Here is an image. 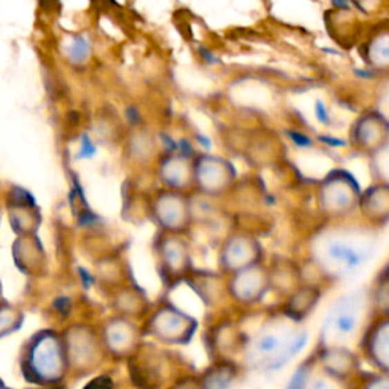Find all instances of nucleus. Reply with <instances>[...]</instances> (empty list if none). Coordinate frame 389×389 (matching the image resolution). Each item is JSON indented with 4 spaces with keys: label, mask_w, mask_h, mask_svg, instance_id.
I'll return each instance as SVG.
<instances>
[{
    "label": "nucleus",
    "mask_w": 389,
    "mask_h": 389,
    "mask_svg": "<svg viewBox=\"0 0 389 389\" xmlns=\"http://www.w3.org/2000/svg\"><path fill=\"white\" fill-rule=\"evenodd\" d=\"M157 177L164 190L189 193L193 189V158L182 152L164 155L157 166Z\"/></svg>",
    "instance_id": "nucleus-11"
},
{
    "label": "nucleus",
    "mask_w": 389,
    "mask_h": 389,
    "mask_svg": "<svg viewBox=\"0 0 389 389\" xmlns=\"http://www.w3.org/2000/svg\"><path fill=\"white\" fill-rule=\"evenodd\" d=\"M388 57H389L388 32L383 30L382 34H377L374 38H372L368 46V63L379 68H385L388 66Z\"/></svg>",
    "instance_id": "nucleus-18"
},
{
    "label": "nucleus",
    "mask_w": 389,
    "mask_h": 389,
    "mask_svg": "<svg viewBox=\"0 0 389 389\" xmlns=\"http://www.w3.org/2000/svg\"><path fill=\"white\" fill-rule=\"evenodd\" d=\"M376 303L382 304V306L386 309L388 306V277H386V271L383 272L382 278L377 283V289H376Z\"/></svg>",
    "instance_id": "nucleus-20"
},
{
    "label": "nucleus",
    "mask_w": 389,
    "mask_h": 389,
    "mask_svg": "<svg viewBox=\"0 0 389 389\" xmlns=\"http://www.w3.org/2000/svg\"><path fill=\"white\" fill-rule=\"evenodd\" d=\"M362 300L359 295H348L341 298L325 318L324 333L334 344L352 339L362 318Z\"/></svg>",
    "instance_id": "nucleus-7"
},
{
    "label": "nucleus",
    "mask_w": 389,
    "mask_h": 389,
    "mask_svg": "<svg viewBox=\"0 0 389 389\" xmlns=\"http://www.w3.org/2000/svg\"><path fill=\"white\" fill-rule=\"evenodd\" d=\"M312 389H332V388L327 385V383H324V382H318V383H315L314 386H312Z\"/></svg>",
    "instance_id": "nucleus-22"
},
{
    "label": "nucleus",
    "mask_w": 389,
    "mask_h": 389,
    "mask_svg": "<svg viewBox=\"0 0 389 389\" xmlns=\"http://www.w3.org/2000/svg\"><path fill=\"white\" fill-rule=\"evenodd\" d=\"M268 272L271 289H278V291L286 292L287 295H291L301 285H304L300 268L289 258H274L271 266H268Z\"/></svg>",
    "instance_id": "nucleus-13"
},
{
    "label": "nucleus",
    "mask_w": 389,
    "mask_h": 389,
    "mask_svg": "<svg viewBox=\"0 0 389 389\" xmlns=\"http://www.w3.org/2000/svg\"><path fill=\"white\" fill-rule=\"evenodd\" d=\"M263 249L256 236L245 231L228 234L218 253V265L224 276H233L249 266L262 263Z\"/></svg>",
    "instance_id": "nucleus-6"
},
{
    "label": "nucleus",
    "mask_w": 389,
    "mask_h": 389,
    "mask_svg": "<svg viewBox=\"0 0 389 389\" xmlns=\"http://www.w3.org/2000/svg\"><path fill=\"white\" fill-rule=\"evenodd\" d=\"M137 339L135 325L126 316L110 319L105 325V341L116 352H125Z\"/></svg>",
    "instance_id": "nucleus-14"
},
{
    "label": "nucleus",
    "mask_w": 389,
    "mask_h": 389,
    "mask_svg": "<svg viewBox=\"0 0 389 389\" xmlns=\"http://www.w3.org/2000/svg\"><path fill=\"white\" fill-rule=\"evenodd\" d=\"M388 329H389L388 318L383 316L371 332L370 347L377 359H380L382 362H386L388 359Z\"/></svg>",
    "instance_id": "nucleus-17"
},
{
    "label": "nucleus",
    "mask_w": 389,
    "mask_h": 389,
    "mask_svg": "<svg viewBox=\"0 0 389 389\" xmlns=\"http://www.w3.org/2000/svg\"><path fill=\"white\" fill-rule=\"evenodd\" d=\"M371 158V171L374 178L380 184H388V146L379 149L374 154L370 155Z\"/></svg>",
    "instance_id": "nucleus-19"
},
{
    "label": "nucleus",
    "mask_w": 389,
    "mask_h": 389,
    "mask_svg": "<svg viewBox=\"0 0 389 389\" xmlns=\"http://www.w3.org/2000/svg\"><path fill=\"white\" fill-rule=\"evenodd\" d=\"M357 207L368 224L374 227L385 225L389 218V186L376 182L365 192H361Z\"/></svg>",
    "instance_id": "nucleus-12"
},
{
    "label": "nucleus",
    "mask_w": 389,
    "mask_h": 389,
    "mask_svg": "<svg viewBox=\"0 0 389 389\" xmlns=\"http://www.w3.org/2000/svg\"><path fill=\"white\" fill-rule=\"evenodd\" d=\"M151 216L158 230L184 236L193 222V207L189 193L162 189L151 201Z\"/></svg>",
    "instance_id": "nucleus-4"
},
{
    "label": "nucleus",
    "mask_w": 389,
    "mask_h": 389,
    "mask_svg": "<svg viewBox=\"0 0 389 389\" xmlns=\"http://www.w3.org/2000/svg\"><path fill=\"white\" fill-rule=\"evenodd\" d=\"M225 289L234 301L240 304H254L260 301L271 289L269 272L263 263L249 266L247 269L228 276Z\"/></svg>",
    "instance_id": "nucleus-8"
},
{
    "label": "nucleus",
    "mask_w": 389,
    "mask_h": 389,
    "mask_svg": "<svg viewBox=\"0 0 389 389\" xmlns=\"http://www.w3.org/2000/svg\"><path fill=\"white\" fill-rule=\"evenodd\" d=\"M155 256L160 274L166 285L175 286L187 280L193 269L192 251L182 234H169L160 231L155 239Z\"/></svg>",
    "instance_id": "nucleus-3"
},
{
    "label": "nucleus",
    "mask_w": 389,
    "mask_h": 389,
    "mask_svg": "<svg viewBox=\"0 0 389 389\" xmlns=\"http://www.w3.org/2000/svg\"><path fill=\"white\" fill-rule=\"evenodd\" d=\"M319 289L310 285H301L296 291H294L287 298L286 314L291 318H301L307 315L315 307L319 300Z\"/></svg>",
    "instance_id": "nucleus-16"
},
{
    "label": "nucleus",
    "mask_w": 389,
    "mask_h": 389,
    "mask_svg": "<svg viewBox=\"0 0 389 389\" xmlns=\"http://www.w3.org/2000/svg\"><path fill=\"white\" fill-rule=\"evenodd\" d=\"M361 189L344 169L330 172L318 189V204L327 218L339 219L350 215L359 202Z\"/></svg>",
    "instance_id": "nucleus-2"
},
{
    "label": "nucleus",
    "mask_w": 389,
    "mask_h": 389,
    "mask_svg": "<svg viewBox=\"0 0 389 389\" xmlns=\"http://www.w3.org/2000/svg\"><path fill=\"white\" fill-rule=\"evenodd\" d=\"M196 321L172 303H163L151 316L149 329L155 336L164 341H181L192 334Z\"/></svg>",
    "instance_id": "nucleus-10"
},
{
    "label": "nucleus",
    "mask_w": 389,
    "mask_h": 389,
    "mask_svg": "<svg viewBox=\"0 0 389 389\" xmlns=\"http://www.w3.org/2000/svg\"><path fill=\"white\" fill-rule=\"evenodd\" d=\"M376 247V238L365 228L329 227L312 242V256L325 277L345 278L367 262Z\"/></svg>",
    "instance_id": "nucleus-1"
},
{
    "label": "nucleus",
    "mask_w": 389,
    "mask_h": 389,
    "mask_svg": "<svg viewBox=\"0 0 389 389\" xmlns=\"http://www.w3.org/2000/svg\"><path fill=\"white\" fill-rule=\"evenodd\" d=\"M304 380H306V371L298 370L294 374V377L291 379V382H289L286 389H301Z\"/></svg>",
    "instance_id": "nucleus-21"
},
{
    "label": "nucleus",
    "mask_w": 389,
    "mask_h": 389,
    "mask_svg": "<svg viewBox=\"0 0 389 389\" xmlns=\"http://www.w3.org/2000/svg\"><path fill=\"white\" fill-rule=\"evenodd\" d=\"M236 181V169L224 157L202 154L193 158V189L205 196H222Z\"/></svg>",
    "instance_id": "nucleus-5"
},
{
    "label": "nucleus",
    "mask_w": 389,
    "mask_h": 389,
    "mask_svg": "<svg viewBox=\"0 0 389 389\" xmlns=\"http://www.w3.org/2000/svg\"><path fill=\"white\" fill-rule=\"evenodd\" d=\"M350 139H352L354 149L367 155L374 154L379 149L388 146L389 124L386 117L377 110L363 113L353 124Z\"/></svg>",
    "instance_id": "nucleus-9"
},
{
    "label": "nucleus",
    "mask_w": 389,
    "mask_h": 389,
    "mask_svg": "<svg viewBox=\"0 0 389 389\" xmlns=\"http://www.w3.org/2000/svg\"><path fill=\"white\" fill-rule=\"evenodd\" d=\"M113 306L124 315H139L148 307V298L142 289L131 283L120 285L113 294Z\"/></svg>",
    "instance_id": "nucleus-15"
}]
</instances>
